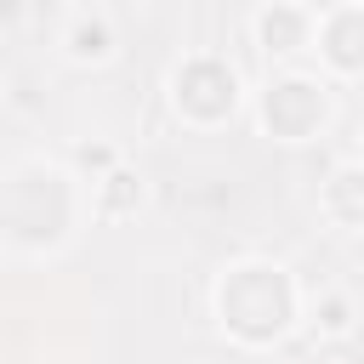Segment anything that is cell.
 <instances>
[{"mask_svg":"<svg viewBox=\"0 0 364 364\" xmlns=\"http://www.w3.org/2000/svg\"><path fill=\"white\" fill-rule=\"evenodd\" d=\"M142 205H148V176H142L131 159H119V165H108L102 176L85 182V210H91V222H102V228L136 222Z\"/></svg>","mask_w":364,"mask_h":364,"instance_id":"cell-8","label":"cell"},{"mask_svg":"<svg viewBox=\"0 0 364 364\" xmlns=\"http://www.w3.org/2000/svg\"><path fill=\"white\" fill-rule=\"evenodd\" d=\"M91 222L85 210V182L63 159H17L0 182V250L23 262H51L63 256L80 228Z\"/></svg>","mask_w":364,"mask_h":364,"instance_id":"cell-1","label":"cell"},{"mask_svg":"<svg viewBox=\"0 0 364 364\" xmlns=\"http://www.w3.org/2000/svg\"><path fill=\"white\" fill-rule=\"evenodd\" d=\"M119 159H125V154H119L114 142L91 136V142H74V154H68L63 165H68V171H74L80 182H91V176H102V171H108V165H119Z\"/></svg>","mask_w":364,"mask_h":364,"instance_id":"cell-11","label":"cell"},{"mask_svg":"<svg viewBox=\"0 0 364 364\" xmlns=\"http://www.w3.org/2000/svg\"><path fill=\"white\" fill-rule=\"evenodd\" d=\"M307 6H318V0H307Z\"/></svg>","mask_w":364,"mask_h":364,"instance_id":"cell-12","label":"cell"},{"mask_svg":"<svg viewBox=\"0 0 364 364\" xmlns=\"http://www.w3.org/2000/svg\"><path fill=\"white\" fill-rule=\"evenodd\" d=\"M301 324H307L318 341H347V336L358 330V301H353V290H341V284H324L318 296L307 290Z\"/></svg>","mask_w":364,"mask_h":364,"instance_id":"cell-10","label":"cell"},{"mask_svg":"<svg viewBox=\"0 0 364 364\" xmlns=\"http://www.w3.org/2000/svg\"><path fill=\"white\" fill-rule=\"evenodd\" d=\"M313 57H318V74L336 80L341 91L364 74V0L313 6Z\"/></svg>","mask_w":364,"mask_h":364,"instance_id":"cell-5","label":"cell"},{"mask_svg":"<svg viewBox=\"0 0 364 364\" xmlns=\"http://www.w3.org/2000/svg\"><path fill=\"white\" fill-rule=\"evenodd\" d=\"M250 46L267 68H296L313 57V6L307 0H262L250 11Z\"/></svg>","mask_w":364,"mask_h":364,"instance_id":"cell-6","label":"cell"},{"mask_svg":"<svg viewBox=\"0 0 364 364\" xmlns=\"http://www.w3.org/2000/svg\"><path fill=\"white\" fill-rule=\"evenodd\" d=\"M57 51L68 68H108L119 57V28L102 6H74L57 28Z\"/></svg>","mask_w":364,"mask_h":364,"instance_id":"cell-7","label":"cell"},{"mask_svg":"<svg viewBox=\"0 0 364 364\" xmlns=\"http://www.w3.org/2000/svg\"><path fill=\"white\" fill-rule=\"evenodd\" d=\"M245 114L256 119V131L279 148H301V142H318L336 114H341V85L324 80L318 68H267L262 85H250V102Z\"/></svg>","mask_w":364,"mask_h":364,"instance_id":"cell-3","label":"cell"},{"mask_svg":"<svg viewBox=\"0 0 364 364\" xmlns=\"http://www.w3.org/2000/svg\"><path fill=\"white\" fill-rule=\"evenodd\" d=\"M301 307H307V284L296 279V267H284L273 256H233L210 279L216 336L239 353L284 347L301 330Z\"/></svg>","mask_w":364,"mask_h":364,"instance_id":"cell-2","label":"cell"},{"mask_svg":"<svg viewBox=\"0 0 364 364\" xmlns=\"http://www.w3.org/2000/svg\"><path fill=\"white\" fill-rule=\"evenodd\" d=\"M318 216L336 228V233H358L364 228V165L347 154L336 159V171L318 182Z\"/></svg>","mask_w":364,"mask_h":364,"instance_id":"cell-9","label":"cell"},{"mask_svg":"<svg viewBox=\"0 0 364 364\" xmlns=\"http://www.w3.org/2000/svg\"><path fill=\"white\" fill-rule=\"evenodd\" d=\"M245 102H250V80L222 51H182L165 68V108L182 131L216 136L245 114Z\"/></svg>","mask_w":364,"mask_h":364,"instance_id":"cell-4","label":"cell"}]
</instances>
